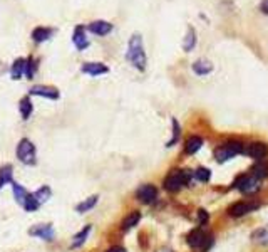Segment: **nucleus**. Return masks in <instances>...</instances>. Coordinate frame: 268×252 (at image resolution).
<instances>
[{
    "instance_id": "f257e3e1",
    "label": "nucleus",
    "mask_w": 268,
    "mask_h": 252,
    "mask_svg": "<svg viewBox=\"0 0 268 252\" xmlns=\"http://www.w3.org/2000/svg\"><path fill=\"white\" fill-rule=\"evenodd\" d=\"M126 61H128L134 69H138L141 72L146 71V66H148V56H146V51H144L143 35H141L139 32H134L128 40Z\"/></svg>"
},
{
    "instance_id": "f03ea898",
    "label": "nucleus",
    "mask_w": 268,
    "mask_h": 252,
    "mask_svg": "<svg viewBox=\"0 0 268 252\" xmlns=\"http://www.w3.org/2000/svg\"><path fill=\"white\" fill-rule=\"evenodd\" d=\"M193 178L191 170H171L165 178V188L168 192H178L185 185H190Z\"/></svg>"
},
{
    "instance_id": "7ed1b4c3",
    "label": "nucleus",
    "mask_w": 268,
    "mask_h": 252,
    "mask_svg": "<svg viewBox=\"0 0 268 252\" xmlns=\"http://www.w3.org/2000/svg\"><path fill=\"white\" fill-rule=\"evenodd\" d=\"M15 155H17V160L20 163L27 166H34L37 163V148L29 138H22L19 141L17 148H15Z\"/></svg>"
},
{
    "instance_id": "20e7f679",
    "label": "nucleus",
    "mask_w": 268,
    "mask_h": 252,
    "mask_svg": "<svg viewBox=\"0 0 268 252\" xmlns=\"http://www.w3.org/2000/svg\"><path fill=\"white\" fill-rule=\"evenodd\" d=\"M241 151H243V145H241L240 141H227V143H223L222 146H218V148L215 150V158H217L220 163H223V161L233 158V156L241 153Z\"/></svg>"
},
{
    "instance_id": "39448f33",
    "label": "nucleus",
    "mask_w": 268,
    "mask_h": 252,
    "mask_svg": "<svg viewBox=\"0 0 268 252\" xmlns=\"http://www.w3.org/2000/svg\"><path fill=\"white\" fill-rule=\"evenodd\" d=\"M29 235L35 239H42L45 242H52L56 239V230L52 224H37L29 229Z\"/></svg>"
},
{
    "instance_id": "423d86ee",
    "label": "nucleus",
    "mask_w": 268,
    "mask_h": 252,
    "mask_svg": "<svg viewBox=\"0 0 268 252\" xmlns=\"http://www.w3.org/2000/svg\"><path fill=\"white\" fill-rule=\"evenodd\" d=\"M29 96H39V98H45L50 99V101H56V99L61 98L59 89L54 86H47V84H35L29 89Z\"/></svg>"
},
{
    "instance_id": "0eeeda50",
    "label": "nucleus",
    "mask_w": 268,
    "mask_h": 252,
    "mask_svg": "<svg viewBox=\"0 0 268 252\" xmlns=\"http://www.w3.org/2000/svg\"><path fill=\"white\" fill-rule=\"evenodd\" d=\"M136 198H138L141 203H144V205H149V203L156 202L157 188L153 183H144V185H141L138 190H136Z\"/></svg>"
},
{
    "instance_id": "6e6552de",
    "label": "nucleus",
    "mask_w": 268,
    "mask_h": 252,
    "mask_svg": "<svg viewBox=\"0 0 268 252\" xmlns=\"http://www.w3.org/2000/svg\"><path fill=\"white\" fill-rule=\"evenodd\" d=\"M81 72H82V74L97 77V76L108 74V72H109V66L104 64V62H97V61L84 62V64L81 66Z\"/></svg>"
},
{
    "instance_id": "1a4fd4ad",
    "label": "nucleus",
    "mask_w": 268,
    "mask_h": 252,
    "mask_svg": "<svg viewBox=\"0 0 268 252\" xmlns=\"http://www.w3.org/2000/svg\"><path fill=\"white\" fill-rule=\"evenodd\" d=\"M72 44L79 51H86L89 46H91V42L87 39V34H86V25H76L74 27V32H72Z\"/></svg>"
},
{
    "instance_id": "9d476101",
    "label": "nucleus",
    "mask_w": 268,
    "mask_h": 252,
    "mask_svg": "<svg viewBox=\"0 0 268 252\" xmlns=\"http://www.w3.org/2000/svg\"><path fill=\"white\" fill-rule=\"evenodd\" d=\"M113 29L114 25L111 22H108V20H94V22L86 25V30H89L94 35H99V37H106V35L113 32Z\"/></svg>"
},
{
    "instance_id": "9b49d317",
    "label": "nucleus",
    "mask_w": 268,
    "mask_h": 252,
    "mask_svg": "<svg viewBox=\"0 0 268 252\" xmlns=\"http://www.w3.org/2000/svg\"><path fill=\"white\" fill-rule=\"evenodd\" d=\"M235 188H238V190L243 193H253L258 190V180H256L255 177L243 175L235 182Z\"/></svg>"
},
{
    "instance_id": "f8f14e48",
    "label": "nucleus",
    "mask_w": 268,
    "mask_h": 252,
    "mask_svg": "<svg viewBox=\"0 0 268 252\" xmlns=\"http://www.w3.org/2000/svg\"><path fill=\"white\" fill-rule=\"evenodd\" d=\"M54 34H56L54 27H44V25H39V27H35L32 30L30 37H32V40L35 42V44H42V42L49 40Z\"/></svg>"
},
{
    "instance_id": "ddd939ff",
    "label": "nucleus",
    "mask_w": 268,
    "mask_h": 252,
    "mask_svg": "<svg viewBox=\"0 0 268 252\" xmlns=\"http://www.w3.org/2000/svg\"><path fill=\"white\" fill-rule=\"evenodd\" d=\"M258 207L260 205L255 202H238V203H235V205H231L230 215H233V217H241V215H246L248 212H253V210Z\"/></svg>"
},
{
    "instance_id": "4468645a",
    "label": "nucleus",
    "mask_w": 268,
    "mask_h": 252,
    "mask_svg": "<svg viewBox=\"0 0 268 252\" xmlns=\"http://www.w3.org/2000/svg\"><path fill=\"white\" fill-rule=\"evenodd\" d=\"M206 237H208V235L204 234L201 229H194V230H191L190 234H188L186 242H188V245H190L191 249H201L204 240H206Z\"/></svg>"
},
{
    "instance_id": "2eb2a0df",
    "label": "nucleus",
    "mask_w": 268,
    "mask_h": 252,
    "mask_svg": "<svg viewBox=\"0 0 268 252\" xmlns=\"http://www.w3.org/2000/svg\"><path fill=\"white\" fill-rule=\"evenodd\" d=\"M25 62H27V57H17L12 66H10V77L14 81L22 79V76H25Z\"/></svg>"
},
{
    "instance_id": "dca6fc26",
    "label": "nucleus",
    "mask_w": 268,
    "mask_h": 252,
    "mask_svg": "<svg viewBox=\"0 0 268 252\" xmlns=\"http://www.w3.org/2000/svg\"><path fill=\"white\" fill-rule=\"evenodd\" d=\"M92 232V225L89 224L86 225L82 230H79V232L72 237V242H71V249L74 250V249H79V247H82L84 244L87 242V239H89V234Z\"/></svg>"
},
{
    "instance_id": "f3484780",
    "label": "nucleus",
    "mask_w": 268,
    "mask_h": 252,
    "mask_svg": "<svg viewBox=\"0 0 268 252\" xmlns=\"http://www.w3.org/2000/svg\"><path fill=\"white\" fill-rule=\"evenodd\" d=\"M139 220H141V212L139 210H133V212H129L124 217L123 224H121V230H123V232H128V230L134 229L136 225L139 224Z\"/></svg>"
},
{
    "instance_id": "a211bd4d",
    "label": "nucleus",
    "mask_w": 268,
    "mask_h": 252,
    "mask_svg": "<svg viewBox=\"0 0 268 252\" xmlns=\"http://www.w3.org/2000/svg\"><path fill=\"white\" fill-rule=\"evenodd\" d=\"M19 113H20V118H22L24 121H27V119L32 116L34 104H32V99H30V96H24L19 101Z\"/></svg>"
},
{
    "instance_id": "6ab92c4d",
    "label": "nucleus",
    "mask_w": 268,
    "mask_h": 252,
    "mask_svg": "<svg viewBox=\"0 0 268 252\" xmlns=\"http://www.w3.org/2000/svg\"><path fill=\"white\" fill-rule=\"evenodd\" d=\"M248 155L253 160H263L265 156L268 155V146L265 143H261V141H255V143L250 145Z\"/></svg>"
},
{
    "instance_id": "aec40b11",
    "label": "nucleus",
    "mask_w": 268,
    "mask_h": 252,
    "mask_svg": "<svg viewBox=\"0 0 268 252\" xmlns=\"http://www.w3.org/2000/svg\"><path fill=\"white\" fill-rule=\"evenodd\" d=\"M193 71L198 76H206L213 71V64L208 59H198L193 62Z\"/></svg>"
},
{
    "instance_id": "412c9836",
    "label": "nucleus",
    "mask_w": 268,
    "mask_h": 252,
    "mask_svg": "<svg viewBox=\"0 0 268 252\" xmlns=\"http://www.w3.org/2000/svg\"><path fill=\"white\" fill-rule=\"evenodd\" d=\"M203 146V138L201 136H190L185 143V153L186 155H194L196 151L201 150Z\"/></svg>"
},
{
    "instance_id": "4be33fe9",
    "label": "nucleus",
    "mask_w": 268,
    "mask_h": 252,
    "mask_svg": "<svg viewBox=\"0 0 268 252\" xmlns=\"http://www.w3.org/2000/svg\"><path fill=\"white\" fill-rule=\"evenodd\" d=\"M97 202H99V195H91V197L84 198L81 203H77L76 205V212L86 214V212H89V210H92L94 207H96Z\"/></svg>"
},
{
    "instance_id": "5701e85b",
    "label": "nucleus",
    "mask_w": 268,
    "mask_h": 252,
    "mask_svg": "<svg viewBox=\"0 0 268 252\" xmlns=\"http://www.w3.org/2000/svg\"><path fill=\"white\" fill-rule=\"evenodd\" d=\"M12 182H14V166L12 165L0 166V190Z\"/></svg>"
},
{
    "instance_id": "b1692460",
    "label": "nucleus",
    "mask_w": 268,
    "mask_h": 252,
    "mask_svg": "<svg viewBox=\"0 0 268 252\" xmlns=\"http://www.w3.org/2000/svg\"><path fill=\"white\" fill-rule=\"evenodd\" d=\"M12 185V192H14V198H15V202L19 203V205H22L24 203V200L27 198V195H29V190L25 187H22V185H19V183H15V182H12L10 183Z\"/></svg>"
},
{
    "instance_id": "393cba45",
    "label": "nucleus",
    "mask_w": 268,
    "mask_h": 252,
    "mask_svg": "<svg viewBox=\"0 0 268 252\" xmlns=\"http://www.w3.org/2000/svg\"><path fill=\"white\" fill-rule=\"evenodd\" d=\"M194 46H196V30L193 27H188V32L185 35V39H183V49L190 52L194 49Z\"/></svg>"
},
{
    "instance_id": "a878e982",
    "label": "nucleus",
    "mask_w": 268,
    "mask_h": 252,
    "mask_svg": "<svg viewBox=\"0 0 268 252\" xmlns=\"http://www.w3.org/2000/svg\"><path fill=\"white\" fill-rule=\"evenodd\" d=\"M34 197H35V200H37L40 205L42 203H45L49 198L52 197V190H50V187L49 185H42L39 190H35L34 192Z\"/></svg>"
},
{
    "instance_id": "bb28decb",
    "label": "nucleus",
    "mask_w": 268,
    "mask_h": 252,
    "mask_svg": "<svg viewBox=\"0 0 268 252\" xmlns=\"http://www.w3.org/2000/svg\"><path fill=\"white\" fill-rule=\"evenodd\" d=\"M35 72H37V61H35V57H27V62H25V77H27L29 81L34 79Z\"/></svg>"
},
{
    "instance_id": "cd10ccee",
    "label": "nucleus",
    "mask_w": 268,
    "mask_h": 252,
    "mask_svg": "<svg viewBox=\"0 0 268 252\" xmlns=\"http://www.w3.org/2000/svg\"><path fill=\"white\" fill-rule=\"evenodd\" d=\"M193 177L196 178L198 182L206 183V182H209V178H211V172H209L208 168H204V166H199V168H196V170L193 172Z\"/></svg>"
},
{
    "instance_id": "c85d7f7f",
    "label": "nucleus",
    "mask_w": 268,
    "mask_h": 252,
    "mask_svg": "<svg viewBox=\"0 0 268 252\" xmlns=\"http://www.w3.org/2000/svg\"><path fill=\"white\" fill-rule=\"evenodd\" d=\"M22 207H24V210L25 212H35L39 207H40V203L35 200V197H34V193H29L27 195V198L24 200V203H22Z\"/></svg>"
},
{
    "instance_id": "c756f323",
    "label": "nucleus",
    "mask_w": 268,
    "mask_h": 252,
    "mask_svg": "<svg viewBox=\"0 0 268 252\" xmlns=\"http://www.w3.org/2000/svg\"><path fill=\"white\" fill-rule=\"evenodd\" d=\"M171 123H173V138L166 143L168 148H170V146H173L178 140H180V131H181V130H180V123H178L175 118L171 119Z\"/></svg>"
},
{
    "instance_id": "7c9ffc66",
    "label": "nucleus",
    "mask_w": 268,
    "mask_h": 252,
    "mask_svg": "<svg viewBox=\"0 0 268 252\" xmlns=\"http://www.w3.org/2000/svg\"><path fill=\"white\" fill-rule=\"evenodd\" d=\"M253 177L256 178V180L268 177V166H266V165H256V166L253 168Z\"/></svg>"
},
{
    "instance_id": "2f4dec72",
    "label": "nucleus",
    "mask_w": 268,
    "mask_h": 252,
    "mask_svg": "<svg viewBox=\"0 0 268 252\" xmlns=\"http://www.w3.org/2000/svg\"><path fill=\"white\" fill-rule=\"evenodd\" d=\"M208 219H209V215H208V212L204 208H199L198 210V220H199V224L201 225H204L208 222Z\"/></svg>"
},
{
    "instance_id": "473e14b6",
    "label": "nucleus",
    "mask_w": 268,
    "mask_h": 252,
    "mask_svg": "<svg viewBox=\"0 0 268 252\" xmlns=\"http://www.w3.org/2000/svg\"><path fill=\"white\" fill-rule=\"evenodd\" d=\"M106 252H128L124 247H121V245H113V247H109Z\"/></svg>"
},
{
    "instance_id": "72a5a7b5",
    "label": "nucleus",
    "mask_w": 268,
    "mask_h": 252,
    "mask_svg": "<svg viewBox=\"0 0 268 252\" xmlns=\"http://www.w3.org/2000/svg\"><path fill=\"white\" fill-rule=\"evenodd\" d=\"M260 9H261V12H263L265 15H268V0H263V2H261Z\"/></svg>"
},
{
    "instance_id": "f704fd0d",
    "label": "nucleus",
    "mask_w": 268,
    "mask_h": 252,
    "mask_svg": "<svg viewBox=\"0 0 268 252\" xmlns=\"http://www.w3.org/2000/svg\"><path fill=\"white\" fill-rule=\"evenodd\" d=\"M157 252H173L171 249H161V250H157Z\"/></svg>"
}]
</instances>
